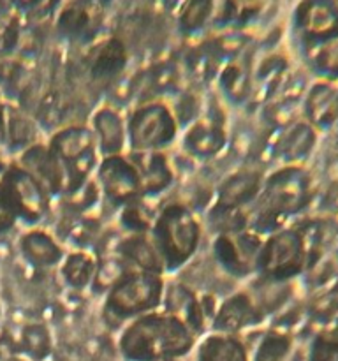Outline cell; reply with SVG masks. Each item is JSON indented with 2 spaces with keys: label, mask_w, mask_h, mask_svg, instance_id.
<instances>
[{
  "label": "cell",
  "mask_w": 338,
  "mask_h": 361,
  "mask_svg": "<svg viewBox=\"0 0 338 361\" xmlns=\"http://www.w3.org/2000/svg\"><path fill=\"white\" fill-rule=\"evenodd\" d=\"M18 252L27 267L37 268V270H46L62 259V252L53 236L42 229L30 228L27 233L20 236L18 240Z\"/></svg>",
  "instance_id": "cell-11"
},
{
  "label": "cell",
  "mask_w": 338,
  "mask_h": 361,
  "mask_svg": "<svg viewBox=\"0 0 338 361\" xmlns=\"http://www.w3.org/2000/svg\"><path fill=\"white\" fill-rule=\"evenodd\" d=\"M123 62V48L118 41H108L101 49L95 59L94 69L99 74H111L115 73L113 67H120Z\"/></svg>",
  "instance_id": "cell-27"
},
{
  "label": "cell",
  "mask_w": 338,
  "mask_h": 361,
  "mask_svg": "<svg viewBox=\"0 0 338 361\" xmlns=\"http://www.w3.org/2000/svg\"><path fill=\"white\" fill-rule=\"evenodd\" d=\"M305 238L296 229H282L261 245L257 264L270 281L285 282L303 270Z\"/></svg>",
  "instance_id": "cell-4"
},
{
  "label": "cell",
  "mask_w": 338,
  "mask_h": 361,
  "mask_svg": "<svg viewBox=\"0 0 338 361\" xmlns=\"http://www.w3.org/2000/svg\"><path fill=\"white\" fill-rule=\"evenodd\" d=\"M225 140L224 129L215 120H199L187 134V147L201 155H211Z\"/></svg>",
  "instance_id": "cell-19"
},
{
  "label": "cell",
  "mask_w": 338,
  "mask_h": 361,
  "mask_svg": "<svg viewBox=\"0 0 338 361\" xmlns=\"http://www.w3.org/2000/svg\"><path fill=\"white\" fill-rule=\"evenodd\" d=\"M315 143V130L310 123H294L284 133L280 141V157L291 162L305 159Z\"/></svg>",
  "instance_id": "cell-18"
},
{
  "label": "cell",
  "mask_w": 338,
  "mask_h": 361,
  "mask_svg": "<svg viewBox=\"0 0 338 361\" xmlns=\"http://www.w3.org/2000/svg\"><path fill=\"white\" fill-rule=\"evenodd\" d=\"M306 116L312 127L327 129L338 120V87L330 81L313 85L306 97Z\"/></svg>",
  "instance_id": "cell-12"
},
{
  "label": "cell",
  "mask_w": 338,
  "mask_h": 361,
  "mask_svg": "<svg viewBox=\"0 0 338 361\" xmlns=\"http://www.w3.org/2000/svg\"><path fill=\"white\" fill-rule=\"evenodd\" d=\"M296 27L306 41L315 42V44L337 37V0H303L296 11Z\"/></svg>",
  "instance_id": "cell-7"
},
{
  "label": "cell",
  "mask_w": 338,
  "mask_h": 361,
  "mask_svg": "<svg viewBox=\"0 0 338 361\" xmlns=\"http://www.w3.org/2000/svg\"><path fill=\"white\" fill-rule=\"evenodd\" d=\"M0 270H2V254H0Z\"/></svg>",
  "instance_id": "cell-32"
},
{
  "label": "cell",
  "mask_w": 338,
  "mask_h": 361,
  "mask_svg": "<svg viewBox=\"0 0 338 361\" xmlns=\"http://www.w3.org/2000/svg\"><path fill=\"white\" fill-rule=\"evenodd\" d=\"M13 6H16L18 9H27V11H37L44 6L48 0H9Z\"/></svg>",
  "instance_id": "cell-29"
},
{
  "label": "cell",
  "mask_w": 338,
  "mask_h": 361,
  "mask_svg": "<svg viewBox=\"0 0 338 361\" xmlns=\"http://www.w3.org/2000/svg\"><path fill=\"white\" fill-rule=\"evenodd\" d=\"M99 182L111 200L129 201L143 192L141 176L130 157L111 155L104 157L99 168Z\"/></svg>",
  "instance_id": "cell-8"
},
{
  "label": "cell",
  "mask_w": 338,
  "mask_h": 361,
  "mask_svg": "<svg viewBox=\"0 0 338 361\" xmlns=\"http://www.w3.org/2000/svg\"><path fill=\"white\" fill-rule=\"evenodd\" d=\"M313 66L326 76H338V35L317 44L313 53Z\"/></svg>",
  "instance_id": "cell-26"
},
{
  "label": "cell",
  "mask_w": 338,
  "mask_h": 361,
  "mask_svg": "<svg viewBox=\"0 0 338 361\" xmlns=\"http://www.w3.org/2000/svg\"><path fill=\"white\" fill-rule=\"evenodd\" d=\"M176 136V120L171 109L148 104L137 109L127 123V143L132 152H161Z\"/></svg>",
  "instance_id": "cell-6"
},
{
  "label": "cell",
  "mask_w": 338,
  "mask_h": 361,
  "mask_svg": "<svg viewBox=\"0 0 338 361\" xmlns=\"http://www.w3.org/2000/svg\"><path fill=\"white\" fill-rule=\"evenodd\" d=\"M32 145H35V123L21 109L6 104V134L2 150L18 157Z\"/></svg>",
  "instance_id": "cell-15"
},
{
  "label": "cell",
  "mask_w": 338,
  "mask_h": 361,
  "mask_svg": "<svg viewBox=\"0 0 338 361\" xmlns=\"http://www.w3.org/2000/svg\"><path fill=\"white\" fill-rule=\"evenodd\" d=\"M21 42V23L13 6L0 9V59L16 51Z\"/></svg>",
  "instance_id": "cell-24"
},
{
  "label": "cell",
  "mask_w": 338,
  "mask_h": 361,
  "mask_svg": "<svg viewBox=\"0 0 338 361\" xmlns=\"http://www.w3.org/2000/svg\"><path fill=\"white\" fill-rule=\"evenodd\" d=\"M259 178L257 175H236L234 178L225 183L224 190L220 194V204L225 208H236L249 201L250 197L257 194Z\"/></svg>",
  "instance_id": "cell-22"
},
{
  "label": "cell",
  "mask_w": 338,
  "mask_h": 361,
  "mask_svg": "<svg viewBox=\"0 0 338 361\" xmlns=\"http://www.w3.org/2000/svg\"><path fill=\"white\" fill-rule=\"evenodd\" d=\"M130 161L139 171L143 192H158L171 183V166L162 152H132Z\"/></svg>",
  "instance_id": "cell-13"
},
{
  "label": "cell",
  "mask_w": 338,
  "mask_h": 361,
  "mask_svg": "<svg viewBox=\"0 0 338 361\" xmlns=\"http://www.w3.org/2000/svg\"><path fill=\"white\" fill-rule=\"evenodd\" d=\"M88 2L95 4V6H99V7H102V6H104V4H108L109 0H88Z\"/></svg>",
  "instance_id": "cell-31"
},
{
  "label": "cell",
  "mask_w": 338,
  "mask_h": 361,
  "mask_svg": "<svg viewBox=\"0 0 338 361\" xmlns=\"http://www.w3.org/2000/svg\"><path fill=\"white\" fill-rule=\"evenodd\" d=\"M308 361H338V334L320 335L313 342Z\"/></svg>",
  "instance_id": "cell-28"
},
{
  "label": "cell",
  "mask_w": 338,
  "mask_h": 361,
  "mask_svg": "<svg viewBox=\"0 0 338 361\" xmlns=\"http://www.w3.org/2000/svg\"><path fill=\"white\" fill-rule=\"evenodd\" d=\"M2 326H4V305H2V300H0V334H2Z\"/></svg>",
  "instance_id": "cell-30"
},
{
  "label": "cell",
  "mask_w": 338,
  "mask_h": 361,
  "mask_svg": "<svg viewBox=\"0 0 338 361\" xmlns=\"http://www.w3.org/2000/svg\"><path fill=\"white\" fill-rule=\"evenodd\" d=\"M201 226L190 210L173 204L162 210L151 228V243L168 270L182 267L197 250Z\"/></svg>",
  "instance_id": "cell-2"
},
{
  "label": "cell",
  "mask_w": 338,
  "mask_h": 361,
  "mask_svg": "<svg viewBox=\"0 0 338 361\" xmlns=\"http://www.w3.org/2000/svg\"><path fill=\"white\" fill-rule=\"evenodd\" d=\"M211 11H213V0H187L180 14V23L187 30H196L206 23Z\"/></svg>",
  "instance_id": "cell-25"
},
{
  "label": "cell",
  "mask_w": 338,
  "mask_h": 361,
  "mask_svg": "<svg viewBox=\"0 0 338 361\" xmlns=\"http://www.w3.org/2000/svg\"><path fill=\"white\" fill-rule=\"evenodd\" d=\"M18 355L25 356L28 361H44L53 351L51 334L44 324L28 323L20 330L16 338Z\"/></svg>",
  "instance_id": "cell-17"
},
{
  "label": "cell",
  "mask_w": 338,
  "mask_h": 361,
  "mask_svg": "<svg viewBox=\"0 0 338 361\" xmlns=\"http://www.w3.org/2000/svg\"><path fill=\"white\" fill-rule=\"evenodd\" d=\"M99 6L88 0H74L58 16V30L69 37H84L101 23Z\"/></svg>",
  "instance_id": "cell-14"
},
{
  "label": "cell",
  "mask_w": 338,
  "mask_h": 361,
  "mask_svg": "<svg viewBox=\"0 0 338 361\" xmlns=\"http://www.w3.org/2000/svg\"><path fill=\"white\" fill-rule=\"evenodd\" d=\"M337 4H338V0H337Z\"/></svg>",
  "instance_id": "cell-33"
},
{
  "label": "cell",
  "mask_w": 338,
  "mask_h": 361,
  "mask_svg": "<svg viewBox=\"0 0 338 361\" xmlns=\"http://www.w3.org/2000/svg\"><path fill=\"white\" fill-rule=\"evenodd\" d=\"M95 274V263L92 256L84 252L70 254L62 263V275L73 288H84Z\"/></svg>",
  "instance_id": "cell-23"
},
{
  "label": "cell",
  "mask_w": 338,
  "mask_h": 361,
  "mask_svg": "<svg viewBox=\"0 0 338 361\" xmlns=\"http://www.w3.org/2000/svg\"><path fill=\"white\" fill-rule=\"evenodd\" d=\"M97 122V150L102 152L104 157L122 155L123 147L127 143V127H123L122 118L111 109H102L95 116Z\"/></svg>",
  "instance_id": "cell-16"
},
{
  "label": "cell",
  "mask_w": 338,
  "mask_h": 361,
  "mask_svg": "<svg viewBox=\"0 0 338 361\" xmlns=\"http://www.w3.org/2000/svg\"><path fill=\"white\" fill-rule=\"evenodd\" d=\"M197 334L171 312H148L120 331L116 353L122 361H176L189 358Z\"/></svg>",
  "instance_id": "cell-1"
},
{
  "label": "cell",
  "mask_w": 338,
  "mask_h": 361,
  "mask_svg": "<svg viewBox=\"0 0 338 361\" xmlns=\"http://www.w3.org/2000/svg\"><path fill=\"white\" fill-rule=\"evenodd\" d=\"M120 250L123 252L125 259H130L136 264L134 267L136 270L151 271V274H158L162 270V261L155 250L154 243L144 236H132V238L125 240Z\"/></svg>",
  "instance_id": "cell-20"
},
{
  "label": "cell",
  "mask_w": 338,
  "mask_h": 361,
  "mask_svg": "<svg viewBox=\"0 0 338 361\" xmlns=\"http://www.w3.org/2000/svg\"><path fill=\"white\" fill-rule=\"evenodd\" d=\"M261 321H263V314L252 296L239 293L229 298L218 310L215 317V331L238 335L242 330L254 326Z\"/></svg>",
  "instance_id": "cell-10"
},
{
  "label": "cell",
  "mask_w": 338,
  "mask_h": 361,
  "mask_svg": "<svg viewBox=\"0 0 338 361\" xmlns=\"http://www.w3.org/2000/svg\"><path fill=\"white\" fill-rule=\"evenodd\" d=\"M310 197V176L296 166L275 173L264 185L259 200V214L282 217L298 212Z\"/></svg>",
  "instance_id": "cell-5"
},
{
  "label": "cell",
  "mask_w": 338,
  "mask_h": 361,
  "mask_svg": "<svg viewBox=\"0 0 338 361\" xmlns=\"http://www.w3.org/2000/svg\"><path fill=\"white\" fill-rule=\"evenodd\" d=\"M190 361H250V351L239 335L213 331L197 338Z\"/></svg>",
  "instance_id": "cell-9"
},
{
  "label": "cell",
  "mask_w": 338,
  "mask_h": 361,
  "mask_svg": "<svg viewBox=\"0 0 338 361\" xmlns=\"http://www.w3.org/2000/svg\"><path fill=\"white\" fill-rule=\"evenodd\" d=\"M250 361H289L292 341L282 334H270L261 338L256 348L250 349Z\"/></svg>",
  "instance_id": "cell-21"
},
{
  "label": "cell",
  "mask_w": 338,
  "mask_h": 361,
  "mask_svg": "<svg viewBox=\"0 0 338 361\" xmlns=\"http://www.w3.org/2000/svg\"><path fill=\"white\" fill-rule=\"evenodd\" d=\"M164 296V284L158 274L132 270L113 281L106 298V314L115 321H132L157 310Z\"/></svg>",
  "instance_id": "cell-3"
}]
</instances>
